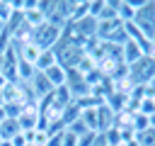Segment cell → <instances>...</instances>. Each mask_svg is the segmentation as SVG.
<instances>
[{
    "label": "cell",
    "mask_w": 155,
    "mask_h": 146,
    "mask_svg": "<svg viewBox=\"0 0 155 146\" xmlns=\"http://www.w3.org/2000/svg\"><path fill=\"white\" fill-rule=\"evenodd\" d=\"M7 83H10V80H7L2 73H0V90H5V85H7Z\"/></svg>",
    "instance_id": "ac0fdd59"
},
{
    "label": "cell",
    "mask_w": 155,
    "mask_h": 146,
    "mask_svg": "<svg viewBox=\"0 0 155 146\" xmlns=\"http://www.w3.org/2000/svg\"><path fill=\"white\" fill-rule=\"evenodd\" d=\"M138 112L145 114V117L155 114V97H143V100L138 102Z\"/></svg>",
    "instance_id": "2e32d148"
},
{
    "label": "cell",
    "mask_w": 155,
    "mask_h": 146,
    "mask_svg": "<svg viewBox=\"0 0 155 146\" xmlns=\"http://www.w3.org/2000/svg\"><path fill=\"white\" fill-rule=\"evenodd\" d=\"M136 7H138V2L119 0V2H116V15H119V19H121V22H133V17H136Z\"/></svg>",
    "instance_id": "9c48e42d"
},
{
    "label": "cell",
    "mask_w": 155,
    "mask_h": 146,
    "mask_svg": "<svg viewBox=\"0 0 155 146\" xmlns=\"http://www.w3.org/2000/svg\"><path fill=\"white\" fill-rule=\"evenodd\" d=\"M136 141H138V146H155V129L148 127L145 131L136 134Z\"/></svg>",
    "instance_id": "5bb4252c"
},
{
    "label": "cell",
    "mask_w": 155,
    "mask_h": 146,
    "mask_svg": "<svg viewBox=\"0 0 155 146\" xmlns=\"http://www.w3.org/2000/svg\"><path fill=\"white\" fill-rule=\"evenodd\" d=\"M63 36V29L61 27H53V24H48V22H44L39 29H34L31 32V41L41 49V51H46V49H53L56 44H58V39Z\"/></svg>",
    "instance_id": "277c9868"
},
{
    "label": "cell",
    "mask_w": 155,
    "mask_h": 146,
    "mask_svg": "<svg viewBox=\"0 0 155 146\" xmlns=\"http://www.w3.org/2000/svg\"><path fill=\"white\" fill-rule=\"evenodd\" d=\"M17 49H19V58H22V61H27V63L36 66V58H39L41 49H39L34 41H27V44H22V46H17Z\"/></svg>",
    "instance_id": "ba28073f"
},
{
    "label": "cell",
    "mask_w": 155,
    "mask_h": 146,
    "mask_svg": "<svg viewBox=\"0 0 155 146\" xmlns=\"http://www.w3.org/2000/svg\"><path fill=\"white\" fill-rule=\"evenodd\" d=\"M53 63H58V61H56V54H53V49H46V51H41L39 58H36V71L44 73V71H48Z\"/></svg>",
    "instance_id": "8fae6325"
},
{
    "label": "cell",
    "mask_w": 155,
    "mask_h": 146,
    "mask_svg": "<svg viewBox=\"0 0 155 146\" xmlns=\"http://www.w3.org/2000/svg\"><path fill=\"white\" fill-rule=\"evenodd\" d=\"M133 24L153 41V36H155V2H138Z\"/></svg>",
    "instance_id": "3957f363"
},
{
    "label": "cell",
    "mask_w": 155,
    "mask_h": 146,
    "mask_svg": "<svg viewBox=\"0 0 155 146\" xmlns=\"http://www.w3.org/2000/svg\"><path fill=\"white\" fill-rule=\"evenodd\" d=\"M34 75H36V66H31V63L19 58V63H17V83H31Z\"/></svg>",
    "instance_id": "30bf717a"
},
{
    "label": "cell",
    "mask_w": 155,
    "mask_h": 146,
    "mask_svg": "<svg viewBox=\"0 0 155 146\" xmlns=\"http://www.w3.org/2000/svg\"><path fill=\"white\" fill-rule=\"evenodd\" d=\"M61 146H78V134H73V131H63V136H61Z\"/></svg>",
    "instance_id": "e0dca14e"
},
{
    "label": "cell",
    "mask_w": 155,
    "mask_h": 146,
    "mask_svg": "<svg viewBox=\"0 0 155 146\" xmlns=\"http://www.w3.org/2000/svg\"><path fill=\"white\" fill-rule=\"evenodd\" d=\"M148 127H150V117H145V114H140V112H133V131L140 134V131H145Z\"/></svg>",
    "instance_id": "9a60e30c"
},
{
    "label": "cell",
    "mask_w": 155,
    "mask_h": 146,
    "mask_svg": "<svg viewBox=\"0 0 155 146\" xmlns=\"http://www.w3.org/2000/svg\"><path fill=\"white\" fill-rule=\"evenodd\" d=\"M19 131H22V129H19V122H17V119H10V117H7V119L0 124V139H12V136L19 134Z\"/></svg>",
    "instance_id": "7c38bea8"
},
{
    "label": "cell",
    "mask_w": 155,
    "mask_h": 146,
    "mask_svg": "<svg viewBox=\"0 0 155 146\" xmlns=\"http://www.w3.org/2000/svg\"><path fill=\"white\" fill-rule=\"evenodd\" d=\"M53 54H56V61H58L65 71H68V68H75V66H78V61L85 56L82 46L73 44L68 36H61V39H58V44L53 46Z\"/></svg>",
    "instance_id": "6da1fadb"
},
{
    "label": "cell",
    "mask_w": 155,
    "mask_h": 146,
    "mask_svg": "<svg viewBox=\"0 0 155 146\" xmlns=\"http://www.w3.org/2000/svg\"><path fill=\"white\" fill-rule=\"evenodd\" d=\"M145 56V49L138 44V41H133V39H126L124 44H121V61L126 63V66H133L136 61H140Z\"/></svg>",
    "instance_id": "5b68a950"
},
{
    "label": "cell",
    "mask_w": 155,
    "mask_h": 146,
    "mask_svg": "<svg viewBox=\"0 0 155 146\" xmlns=\"http://www.w3.org/2000/svg\"><path fill=\"white\" fill-rule=\"evenodd\" d=\"M116 17H119V15H116V2L104 0L102 10H99V15H97V22H107V19H116Z\"/></svg>",
    "instance_id": "4fadbf2b"
},
{
    "label": "cell",
    "mask_w": 155,
    "mask_h": 146,
    "mask_svg": "<svg viewBox=\"0 0 155 146\" xmlns=\"http://www.w3.org/2000/svg\"><path fill=\"white\" fill-rule=\"evenodd\" d=\"M5 119H7V114H5V107H0V124H2Z\"/></svg>",
    "instance_id": "d6986e66"
},
{
    "label": "cell",
    "mask_w": 155,
    "mask_h": 146,
    "mask_svg": "<svg viewBox=\"0 0 155 146\" xmlns=\"http://www.w3.org/2000/svg\"><path fill=\"white\" fill-rule=\"evenodd\" d=\"M51 92H53V85L46 80V75H44V73H39V71H36V75H34V80H31V95L41 102V100H44V97H48Z\"/></svg>",
    "instance_id": "8992f818"
},
{
    "label": "cell",
    "mask_w": 155,
    "mask_h": 146,
    "mask_svg": "<svg viewBox=\"0 0 155 146\" xmlns=\"http://www.w3.org/2000/svg\"><path fill=\"white\" fill-rule=\"evenodd\" d=\"M155 78V58L153 56H143L140 61H136L133 66H128V80L136 85H148Z\"/></svg>",
    "instance_id": "7a4b0ae2"
},
{
    "label": "cell",
    "mask_w": 155,
    "mask_h": 146,
    "mask_svg": "<svg viewBox=\"0 0 155 146\" xmlns=\"http://www.w3.org/2000/svg\"><path fill=\"white\" fill-rule=\"evenodd\" d=\"M0 146H12V141L10 139H0Z\"/></svg>",
    "instance_id": "ffe728a7"
},
{
    "label": "cell",
    "mask_w": 155,
    "mask_h": 146,
    "mask_svg": "<svg viewBox=\"0 0 155 146\" xmlns=\"http://www.w3.org/2000/svg\"><path fill=\"white\" fill-rule=\"evenodd\" d=\"M44 75H46V80H48L53 88H61V85L68 83V71H65L61 63H53L48 71H44Z\"/></svg>",
    "instance_id": "52a82bcc"
}]
</instances>
